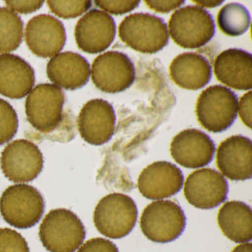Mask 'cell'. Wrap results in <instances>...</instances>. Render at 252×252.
<instances>
[{"instance_id": "cell-22", "label": "cell", "mask_w": 252, "mask_h": 252, "mask_svg": "<svg viewBox=\"0 0 252 252\" xmlns=\"http://www.w3.org/2000/svg\"><path fill=\"white\" fill-rule=\"evenodd\" d=\"M218 222L228 240L237 243H249L252 240V209L246 203L238 200L224 203L218 212Z\"/></svg>"}, {"instance_id": "cell-30", "label": "cell", "mask_w": 252, "mask_h": 252, "mask_svg": "<svg viewBox=\"0 0 252 252\" xmlns=\"http://www.w3.org/2000/svg\"><path fill=\"white\" fill-rule=\"evenodd\" d=\"M10 9L22 14H29L40 9L44 1H5Z\"/></svg>"}, {"instance_id": "cell-28", "label": "cell", "mask_w": 252, "mask_h": 252, "mask_svg": "<svg viewBox=\"0 0 252 252\" xmlns=\"http://www.w3.org/2000/svg\"><path fill=\"white\" fill-rule=\"evenodd\" d=\"M140 1H95V5L104 12L113 15H123L133 11L139 5Z\"/></svg>"}, {"instance_id": "cell-20", "label": "cell", "mask_w": 252, "mask_h": 252, "mask_svg": "<svg viewBox=\"0 0 252 252\" xmlns=\"http://www.w3.org/2000/svg\"><path fill=\"white\" fill-rule=\"evenodd\" d=\"M35 84V72L21 57L0 55V94L11 99H21L30 94Z\"/></svg>"}, {"instance_id": "cell-7", "label": "cell", "mask_w": 252, "mask_h": 252, "mask_svg": "<svg viewBox=\"0 0 252 252\" xmlns=\"http://www.w3.org/2000/svg\"><path fill=\"white\" fill-rule=\"evenodd\" d=\"M172 40L185 49H197L213 38L215 24L210 13L199 6H186L175 11L169 22Z\"/></svg>"}, {"instance_id": "cell-9", "label": "cell", "mask_w": 252, "mask_h": 252, "mask_svg": "<svg viewBox=\"0 0 252 252\" xmlns=\"http://www.w3.org/2000/svg\"><path fill=\"white\" fill-rule=\"evenodd\" d=\"M44 159L39 147L26 139L8 144L1 156V169L7 179L26 184L36 179L43 169Z\"/></svg>"}, {"instance_id": "cell-34", "label": "cell", "mask_w": 252, "mask_h": 252, "mask_svg": "<svg viewBox=\"0 0 252 252\" xmlns=\"http://www.w3.org/2000/svg\"><path fill=\"white\" fill-rule=\"evenodd\" d=\"M231 252H252V245L249 243H242L236 246Z\"/></svg>"}, {"instance_id": "cell-12", "label": "cell", "mask_w": 252, "mask_h": 252, "mask_svg": "<svg viewBox=\"0 0 252 252\" xmlns=\"http://www.w3.org/2000/svg\"><path fill=\"white\" fill-rule=\"evenodd\" d=\"M116 116L113 106L105 100L88 101L77 119L81 137L88 144L101 146L111 139L116 129Z\"/></svg>"}, {"instance_id": "cell-33", "label": "cell", "mask_w": 252, "mask_h": 252, "mask_svg": "<svg viewBox=\"0 0 252 252\" xmlns=\"http://www.w3.org/2000/svg\"><path fill=\"white\" fill-rule=\"evenodd\" d=\"M194 3H197L200 8H214V7L219 6L221 4L223 3V1H193Z\"/></svg>"}, {"instance_id": "cell-23", "label": "cell", "mask_w": 252, "mask_h": 252, "mask_svg": "<svg viewBox=\"0 0 252 252\" xmlns=\"http://www.w3.org/2000/svg\"><path fill=\"white\" fill-rule=\"evenodd\" d=\"M21 17L8 8H0V54L16 51L23 38Z\"/></svg>"}, {"instance_id": "cell-4", "label": "cell", "mask_w": 252, "mask_h": 252, "mask_svg": "<svg viewBox=\"0 0 252 252\" xmlns=\"http://www.w3.org/2000/svg\"><path fill=\"white\" fill-rule=\"evenodd\" d=\"M45 202L35 187L26 184L10 186L0 197V212L7 223L20 229L34 226L42 218Z\"/></svg>"}, {"instance_id": "cell-5", "label": "cell", "mask_w": 252, "mask_h": 252, "mask_svg": "<svg viewBox=\"0 0 252 252\" xmlns=\"http://www.w3.org/2000/svg\"><path fill=\"white\" fill-rule=\"evenodd\" d=\"M138 209L135 201L122 193H111L101 199L94 212L95 228L111 239L127 236L135 227Z\"/></svg>"}, {"instance_id": "cell-16", "label": "cell", "mask_w": 252, "mask_h": 252, "mask_svg": "<svg viewBox=\"0 0 252 252\" xmlns=\"http://www.w3.org/2000/svg\"><path fill=\"white\" fill-rule=\"evenodd\" d=\"M184 183V175L178 166L170 162L156 161L141 172L138 188L146 198L164 200L179 192Z\"/></svg>"}, {"instance_id": "cell-8", "label": "cell", "mask_w": 252, "mask_h": 252, "mask_svg": "<svg viewBox=\"0 0 252 252\" xmlns=\"http://www.w3.org/2000/svg\"><path fill=\"white\" fill-rule=\"evenodd\" d=\"M185 214L173 200H156L146 206L140 219V226L152 242L166 243L182 234L186 227Z\"/></svg>"}, {"instance_id": "cell-3", "label": "cell", "mask_w": 252, "mask_h": 252, "mask_svg": "<svg viewBox=\"0 0 252 252\" xmlns=\"http://www.w3.org/2000/svg\"><path fill=\"white\" fill-rule=\"evenodd\" d=\"M121 40L134 51L153 54L168 45L169 35L164 20L157 16L136 13L125 17L119 28Z\"/></svg>"}, {"instance_id": "cell-15", "label": "cell", "mask_w": 252, "mask_h": 252, "mask_svg": "<svg viewBox=\"0 0 252 252\" xmlns=\"http://www.w3.org/2000/svg\"><path fill=\"white\" fill-rule=\"evenodd\" d=\"M215 145L205 132L187 129L175 135L170 144L172 158L178 164L188 169L204 167L213 160Z\"/></svg>"}, {"instance_id": "cell-24", "label": "cell", "mask_w": 252, "mask_h": 252, "mask_svg": "<svg viewBox=\"0 0 252 252\" xmlns=\"http://www.w3.org/2000/svg\"><path fill=\"white\" fill-rule=\"evenodd\" d=\"M251 24V16L244 5L229 3L220 10L218 25L222 33L230 36H238L246 33Z\"/></svg>"}, {"instance_id": "cell-32", "label": "cell", "mask_w": 252, "mask_h": 252, "mask_svg": "<svg viewBox=\"0 0 252 252\" xmlns=\"http://www.w3.org/2000/svg\"><path fill=\"white\" fill-rule=\"evenodd\" d=\"M146 5L158 13L167 14L176 8H179L185 3L184 0H173V1H154V0H147Z\"/></svg>"}, {"instance_id": "cell-31", "label": "cell", "mask_w": 252, "mask_h": 252, "mask_svg": "<svg viewBox=\"0 0 252 252\" xmlns=\"http://www.w3.org/2000/svg\"><path fill=\"white\" fill-rule=\"evenodd\" d=\"M252 92L249 91L240 98V102H238V110H237L242 122L249 129H252Z\"/></svg>"}, {"instance_id": "cell-18", "label": "cell", "mask_w": 252, "mask_h": 252, "mask_svg": "<svg viewBox=\"0 0 252 252\" xmlns=\"http://www.w3.org/2000/svg\"><path fill=\"white\" fill-rule=\"evenodd\" d=\"M214 72L218 81L237 91L252 88V55L237 48L221 52L215 59Z\"/></svg>"}, {"instance_id": "cell-21", "label": "cell", "mask_w": 252, "mask_h": 252, "mask_svg": "<svg viewBox=\"0 0 252 252\" xmlns=\"http://www.w3.org/2000/svg\"><path fill=\"white\" fill-rule=\"evenodd\" d=\"M170 77L180 88L197 91L212 79V66L203 56L184 53L174 59L169 67Z\"/></svg>"}, {"instance_id": "cell-6", "label": "cell", "mask_w": 252, "mask_h": 252, "mask_svg": "<svg viewBox=\"0 0 252 252\" xmlns=\"http://www.w3.org/2000/svg\"><path fill=\"white\" fill-rule=\"evenodd\" d=\"M237 95L222 85L206 88L196 104L197 120L206 130L214 133L228 129L237 119Z\"/></svg>"}, {"instance_id": "cell-19", "label": "cell", "mask_w": 252, "mask_h": 252, "mask_svg": "<svg viewBox=\"0 0 252 252\" xmlns=\"http://www.w3.org/2000/svg\"><path fill=\"white\" fill-rule=\"evenodd\" d=\"M91 70V65L85 57L67 51L51 58L47 65V75L56 86L74 91L88 83Z\"/></svg>"}, {"instance_id": "cell-13", "label": "cell", "mask_w": 252, "mask_h": 252, "mask_svg": "<svg viewBox=\"0 0 252 252\" xmlns=\"http://www.w3.org/2000/svg\"><path fill=\"white\" fill-rule=\"evenodd\" d=\"M116 34V25L111 16L93 9L78 21L75 39L78 48L84 52L96 54L110 48Z\"/></svg>"}, {"instance_id": "cell-29", "label": "cell", "mask_w": 252, "mask_h": 252, "mask_svg": "<svg viewBox=\"0 0 252 252\" xmlns=\"http://www.w3.org/2000/svg\"><path fill=\"white\" fill-rule=\"evenodd\" d=\"M76 252H119L117 246L105 238L95 237L85 242Z\"/></svg>"}, {"instance_id": "cell-2", "label": "cell", "mask_w": 252, "mask_h": 252, "mask_svg": "<svg viewBox=\"0 0 252 252\" xmlns=\"http://www.w3.org/2000/svg\"><path fill=\"white\" fill-rule=\"evenodd\" d=\"M85 236L79 217L63 208L50 211L39 226L41 243L50 252H75L83 244Z\"/></svg>"}, {"instance_id": "cell-10", "label": "cell", "mask_w": 252, "mask_h": 252, "mask_svg": "<svg viewBox=\"0 0 252 252\" xmlns=\"http://www.w3.org/2000/svg\"><path fill=\"white\" fill-rule=\"evenodd\" d=\"M92 80L98 89L106 94L126 91L135 79V68L127 55L119 51H107L93 63Z\"/></svg>"}, {"instance_id": "cell-26", "label": "cell", "mask_w": 252, "mask_h": 252, "mask_svg": "<svg viewBox=\"0 0 252 252\" xmlns=\"http://www.w3.org/2000/svg\"><path fill=\"white\" fill-rule=\"evenodd\" d=\"M53 14L63 19H73L82 15L92 6V2L84 1H48Z\"/></svg>"}, {"instance_id": "cell-25", "label": "cell", "mask_w": 252, "mask_h": 252, "mask_svg": "<svg viewBox=\"0 0 252 252\" xmlns=\"http://www.w3.org/2000/svg\"><path fill=\"white\" fill-rule=\"evenodd\" d=\"M19 120L12 106L0 98V145L11 141L18 130Z\"/></svg>"}, {"instance_id": "cell-27", "label": "cell", "mask_w": 252, "mask_h": 252, "mask_svg": "<svg viewBox=\"0 0 252 252\" xmlns=\"http://www.w3.org/2000/svg\"><path fill=\"white\" fill-rule=\"evenodd\" d=\"M0 252H30L25 237L16 230L0 228Z\"/></svg>"}, {"instance_id": "cell-1", "label": "cell", "mask_w": 252, "mask_h": 252, "mask_svg": "<svg viewBox=\"0 0 252 252\" xmlns=\"http://www.w3.org/2000/svg\"><path fill=\"white\" fill-rule=\"evenodd\" d=\"M65 95L61 88L51 84L35 87L28 95L26 113L28 121L36 130L58 140V131L73 119H67L64 112Z\"/></svg>"}, {"instance_id": "cell-11", "label": "cell", "mask_w": 252, "mask_h": 252, "mask_svg": "<svg viewBox=\"0 0 252 252\" xmlns=\"http://www.w3.org/2000/svg\"><path fill=\"white\" fill-rule=\"evenodd\" d=\"M184 196L189 204L200 209H211L225 201L228 183L218 171L209 168L197 169L184 183Z\"/></svg>"}, {"instance_id": "cell-17", "label": "cell", "mask_w": 252, "mask_h": 252, "mask_svg": "<svg viewBox=\"0 0 252 252\" xmlns=\"http://www.w3.org/2000/svg\"><path fill=\"white\" fill-rule=\"evenodd\" d=\"M217 165L221 174L231 181H246L252 175V143L247 137L232 135L220 143Z\"/></svg>"}, {"instance_id": "cell-14", "label": "cell", "mask_w": 252, "mask_h": 252, "mask_svg": "<svg viewBox=\"0 0 252 252\" xmlns=\"http://www.w3.org/2000/svg\"><path fill=\"white\" fill-rule=\"evenodd\" d=\"M64 25L53 16L39 14L28 23L26 42L36 57L51 58L63 49L66 43Z\"/></svg>"}]
</instances>
